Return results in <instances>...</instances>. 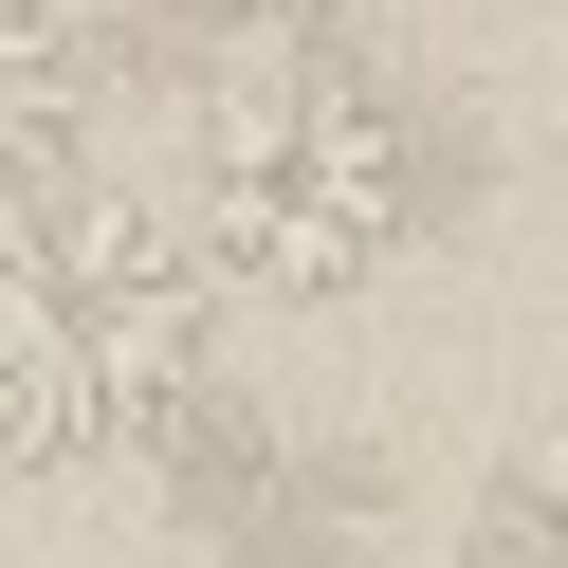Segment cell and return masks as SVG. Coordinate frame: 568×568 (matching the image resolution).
<instances>
[{
  "label": "cell",
  "instance_id": "1",
  "mask_svg": "<svg viewBox=\"0 0 568 568\" xmlns=\"http://www.w3.org/2000/svg\"><path fill=\"white\" fill-rule=\"evenodd\" d=\"M221 294H367L440 221V111L367 38H239L184 111V202Z\"/></svg>",
  "mask_w": 568,
  "mask_h": 568
},
{
  "label": "cell",
  "instance_id": "2",
  "mask_svg": "<svg viewBox=\"0 0 568 568\" xmlns=\"http://www.w3.org/2000/svg\"><path fill=\"white\" fill-rule=\"evenodd\" d=\"M221 404V275L165 202L55 184L0 221V458L19 477H129Z\"/></svg>",
  "mask_w": 568,
  "mask_h": 568
},
{
  "label": "cell",
  "instance_id": "3",
  "mask_svg": "<svg viewBox=\"0 0 568 568\" xmlns=\"http://www.w3.org/2000/svg\"><path fill=\"white\" fill-rule=\"evenodd\" d=\"M92 129V0H0V221L74 184Z\"/></svg>",
  "mask_w": 568,
  "mask_h": 568
},
{
  "label": "cell",
  "instance_id": "4",
  "mask_svg": "<svg viewBox=\"0 0 568 568\" xmlns=\"http://www.w3.org/2000/svg\"><path fill=\"white\" fill-rule=\"evenodd\" d=\"M458 568H568V440H550V458H514V477L458 514Z\"/></svg>",
  "mask_w": 568,
  "mask_h": 568
},
{
  "label": "cell",
  "instance_id": "5",
  "mask_svg": "<svg viewBox=\"0 0 568 568\" xmlns=\"http://www.w3.org/2000/svg\"><path fill=\"white\" fill-rule=\"evenodd\" d=\"M202 19H239V38H385L404 0H202Z\"/></svg>",
  "mask_w": 568,
  "mask_h": 568
}]
</instances>
